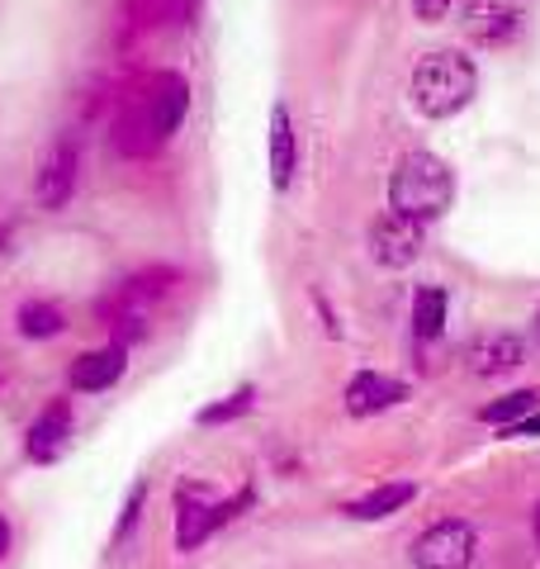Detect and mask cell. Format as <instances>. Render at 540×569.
<instances>
[{
    "mask_svg": "<svg viewBox=\"0 0 540 569\" xmlns=\"http://www.w3.org/2000/svg\"><path fill=\"white\" fill-rule=\"evenodd\" d=\"M450 194H456V181H450V167L431 152H408L399 157V167L389 176V209L403 213V219L431 223L450 209Z\"/></svg>",
    "mask_w": 540,
    "mask_h": 569,
    "instance_id": "cell-1",
    "label": "cell"
},
{
    "mask_svg": "<svg viewBox=\"0 0 540 569\" xmlns=\"http://www.w3.org/2000/svg\"><path fill=\"white\" fill-rule=\"evenodd\" d=\"M479 550V531L460 518L431 522L418 541H412V565L418 569H470Z\"/></svg>",
    "mask_w": 540,
    "mask_h": 569,
    "instance_id": "cell-3",
    "label": "cell"
},
{
    "mask_svg": "<svg viewBox=\"0 0 540 569\" xmlns=\"http://www.w3.org/2000/svg\"><path fill=\"white\" fill-rule=\"evenodd\" d=\"M251 389H238V395H228L223 403H209V408H200V418L194 422H204V427H219V422H232V418H242L247 408H251Z\"/></svg>",
    "mask_w": 540,
    "mask_h": 569,
    "instance_id": "cell-18",
    "label": "cell"
},
{
    "mask_svg": "<svg viewBox=\"0 0 540 569\" xmlns=\"http://www.w3.org/2000/svg\"><path fill=\"white\" fill-rule=\"evenodd\" d=\"M71 186H77V142H58L48 152V162L39 171V204L43 209H62L71 200Z\"/></svg>",
    "mask_w": 540,
    "mask_h": 569,
    "instance_id": "cell-8",
    "label": "cell"
},
{
    "mask_svg": "<svg viewBox=\"0 0 540 569\" xmlns=\"http://www.w3.org/2000/svg\"><path fill=\"white\" fill-rule=\"evenodd\" d=\"M536 537H540V508H536Z\"/></svg>",
    "mask_w": 540,
    "mask_h": 569,
    "instance_id": "cell-23",
    "label": "cell"
},
{
    "mask_svg": "<svg viewBox=\"0 0 540 569\" xmlns=\"http://www.w3.org/2000/svg\"><path fill=\"white\" fill-rule=\"evenodd\" d=\"M142 498H148V485H138L129 498H123V512H119V527H114V546L129 537L133 531V522H138V512H142Z\"/></svg>",
    "mask_w": 540,
    "mask_h": 569,
    "instance_id": "cell-19",
    "label": "cell"
},
{
    "mask_svg": "<svg viewBox=\"0 0 540 569\" xmlns=\"http://www.w3.org/2000/svg\"><path fill=\"white\" fill-rule=\"evenodd\" d=\"M521 361H527V342L512 332H493V337H479V342L470 347V370L483 380H498L508 376V370H517Z\"/></svg>",
    "mask_w": 540,
    "mask_h": 569,
    "instance_id": "cell-6",
    "label": "cell"
},
{
    "mask_svg": "<svg viewBox=\"0 0 540 569\" xmlns=\"http://www.w3.org/2000/svg\"><path fill=\"white\" fill-rule=\"evenodd\" d=\"M536 403H540V389H517V395H508V399L489 403L479 418H483V422H517V418L536 413Z\"/></svg>",
    "mask_w": 540,
    "mask_h": 569,
    "instance_id": "cell-17",
    "label": "cell"
},
{
    "mask_svg": "<svg viewBox=\"0 0 540 569\" xmlns=\"http://www.w3.org/2000/svg\"><path fill=\"white\" fill-rule=\"evenodd\" d=\"M408 399V385L403 380H389V376H374V370H360V376L347 385V408L356 418H370V413H384V408L403 403Z\"/></svg>",
    "mask_w": 540,
    "mask_h": 569,
    "instance_id": "cell-7",
    "label": "cell"
},
{
    "mask_svg": "<svg viewBox=\"0 0 540 569\" xmlns=\"http://www.w3.org/2000/svg\"><path fill=\"white\" fill-rule=\"evenodd\" d=\"M412 485H380V489H370L366 498H356V503H347V518L356 522H380L389 518V512H399L403 503H412Z\"/></svg>",
    "mask_w": 540,
    "mask_h": 569,
    "instance_id": "cell-14",
    "label": "cell"
},
{
    "mask_svg": "<svg viewBox=\"0 0 540 569\" xmlns=\"http://www.w3.org/2000/svg\"><path fill=\"white\" fill-rule=\"evenodd\" d=\"M508 437H540V413H527V418L508 422Z\"/></svg>",
    "mask_w": 540,
    "mask_h": 569,
    "instance_id": "cell-21",
    "label": "cell"
},
{
    "mask_svg": "<svg viewBox=\"0 0 540 569\" xmlns=\"http://www.w3.org/2000/svg\"><path fill=\"white\" fill-rule=\"evenodd\" d=\"M441 328H446V290L422 284V290L412 295V332H418L422 342H431V337H441Z\"/></svg>",
    "mask_w": 540,
    "mask_h": 569,
    "instance_id": "cell-15",
    "label": "cell"
},
{
    "mask_svg": "<svg viewBox=\"0 0 540 569\" xmlns=\"http://www.w3.org/2000/svg\"><path fill=\"white\" fill-rule=\"evenodd\" d=\"M186 104H190V86L186 81H180V77L157 81V96H148V114H152L161 138H171L180 129V119H186Z\"/></svg>",
    "mask_w": 540,
    "mask_h": 569,
    "instance_id": "cell-11",
    "label": "cell"
},
{
    "mask_svg": "<svg viewBox=\"0 0 540 569\" xmlns=\"http://www.w3.org/2000/svg\"><path fill=\"white\" fill-rule=\"evenodd\" d=\"M67 432H71V403L67 399H52L43 413L33 418V427H29V441H24L29 460H39V466L58 460L62 447H67Z\"/></svg>",
    "mask_w": 540,
    "mask_h": 569,
    "instance_id": "cell-5",
    "label": "cell"
},
{
    "mask_svg": "<svg viewBox=\"0 0 540 569\" xmlns=\"http://www.w3.org/2000/svg\"><path fill=\"white\" fill-rule=\"evenodd\" d=\"M209 531H219V522H213V503H200L190 489L176 498V546L180 550H194Z\"/></svg>",
    "mask_w": 540,
    "mask_h": 569,
    "instance_id": "cell-10",
    "label": "cell"
},
{
    "mask_svg": "<svg viewBox=\"0 0 540 569\" xmlns=\"http://www.w3.org/2000/svg\"><path fill=\"white\" fill-rule=\"evenodd\" d=\"M270 181H276V190L294 181V123L284 110L270 114Z\"/></svg>",
    "mask_w": 540,
    "mask_h": 569,
    "instance_id": "cell-13",
    "label": "cell"
},
{
    "mask_svg": "<svg viewBox=\"0 0 540 569\" xmlns=\"http://www.w3.org/2000/svg\"><path fill=\"white\" fill-rule=\"evenodd\" d=\"M456 6V0H412V10H418V20H427V24H437V20H446V10Z\"/></svg>",
    "mask_w": 540,
    "mask_h": 569,
    "instance_id": "cell-20",
    "label": "cell"
},
{
    "mask_svg": "<svg viewBox=\"0 0 540 569\" xmlns=\"http://www.w3.org/2000/svg\"><path fill=\"white\" fill-rule=\"evenodd\" d=\"M479 91V71L464 52H427V58L412 67V104L427 119H450L460 114L464 104Z\"/></svg>",
    "mask_w": 540,
    "mask_h": 569,
    "instance_id": "cell-2",
    "label": "cell"
},
{
    "mask_svg": "<svg viewBox=\"0 0 540 569\" xmlns=\"http://www.w3.org/2000/svg\"><path fill=\"white\" fill-rule=\"evenodd\" d=\"M464 20H470V33H474L479 43H502L517 29V10L512 6H498V0H470Z\"/></svg>",
    "mask_w": 540,
    "mask_h": 569,
    "instance_id": "cell-12",
    "label": "cell"
},
{
    "mask_svg": "<svg viewBox=\"0 0 540 569\" xmlns=\"http://www.w3.org/2000/svg\"><path fill=\"white\" fill-rule=\"evenodd\" d=\"M370 257L389 266V271H399V266H412L422 257V223L418 219H403V213H380V219L370 223Z\"/></svg>",
    "mask_w": 540,
    "mask_h": 569,
    "instance_id": "cell-4",
    "label": "cell"
},
{
    "mask_svg": "<svg viewBox=\"0 0 540 569\" xmlns=\"http://www.w3.org/2000/svg\"><path fill=\"white\" fill-rule=\"evenodd\" d=\"M6 550H10V522L0 518V556H6Z\"/></svg>",
    "mask_w": 540,
    "mask_h": 569,
    "instance_id": "cell-22",
    "label": "cell"
},
{
    "mask_svg": "<svg viewBox=\"0 0 540 569\" xmlns=\"http://www.w3.org/2000/svg\"><path fill=\"white\" fill-rule=\"evenodd\" d=\"M536 337H540V313H536Z\"/></svg>",
    "mask_w": 540,
    "mask_h": 569,
    "instance_id": "cell-24",
    "label": "cell"
},
{
    "mask_svg": "<svg viewBox=\"0 0 540 569\" xmlns=\"http://www.w3.org/2000/svg\"><path fill=\"white\" fill-rule=\"evenodd\" d=\"M123 356H129V351H123L119 342L77 356V361H71V385L86 389V395H96V389H110V385L123 376V366H129Z\"/></svg>",
    "mask_w": 540,
    "mask_h": 569,
    "instance_id": "cell-9",
    "label": "cell"
},
{
    "mask_svg": "<svg viewBox=\"0 0 540 569\" xmlns=\"http://www.w3.org/2000/svg\"><path fill=\"white\" fill-rule=\"evenodd\" d=\"M20 332L24 337H33V342H43V337H58L62 328H67V318H62V309L58 305H48V299H29V305L20 309Z\"/></svg>",
    "mask_w": 540,
    "mask_h": 569,
    "instance_id": "cell-16",
    "label": "cell"
}]
</instances>
